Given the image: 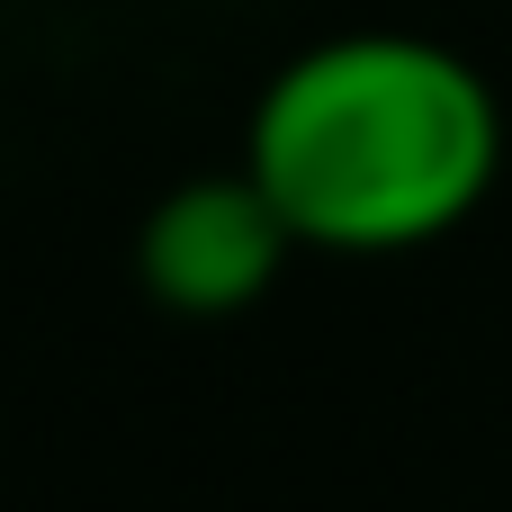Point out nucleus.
<instances>
[{
  "label": "nucleus",
  "mask_w": 512,
  "mask_h": 512,
  "mask_svg": "<svg viewBox=\"0 0 512 512\" xmlns=\"http://www.w3.org/2000/svg\"><path fill=\"white\" fill-rule=\"evenodd\" d=\"M504 162L495 90L432 36H333L252 108V180L315 252H423L477 216Z\"/></svg>",
  "instance_id": "f257e3e1"
},
{
  "label": "nucleus",
  "mask_w": 512,
  "mask_h": 512,
  "mask_svg": "<svg viewBox=\"0 0 512 512\" xmlns=\"http://www.w3.org/2000/svg\"><path fill=\"white\" fill-rule=\"evenodd\" d=\"M288 216L270 207V189L243 171H207V180H180L144 234H135V270L153 288V306L171 315H243L270 297L279 261H288Z\"/></svg>",
  "instance_id": "f03ea898"
}]
</instances>
